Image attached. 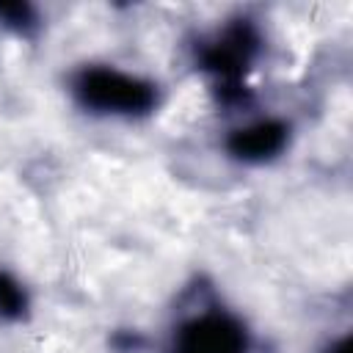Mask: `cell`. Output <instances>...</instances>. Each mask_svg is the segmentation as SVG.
<instances>
[{"label":"cell","mask_w":353,"mask_h":353,"mask_svg":"<svg viewBox=\"0 0 353 353\" xmlns=\"http://www.w3.org/2000/svg\"><path fill=\"white\" fill-rule=\"evenodd\" d=\"M74 94L85 108L99 113H116V116H138L152 110L154 105L152 83L132 77L127 72H119L113 66L83 69L74 80Z\"/></svg>","instance_id":"1"},{"label":"cell","mask_w":353,"mask_h":353,"mask_svg":"<svg viewBox=\"0 0 353 353\" xmlns=\"http://www.w3.org/2000/svg\"><path fill=\"white\" fill-rule=\"evenodd\" d=\"M245 331L229 314H201L188 320L174 339L171 353H245Z\"/></svg>","instance_id":"2"},{"label":"cell","mask_w":353,"mask_h":353,"mask_svg":"<svg viewBox=\"0 0 353 353\" xmlns=\"http://www.w3.org/2000/svg\"><path fill=\"white\" fill-rule=\"evenodd\" d=\"M256 47V36L248 25H234L229 28L218 41H212L204 50V66L210 72H215L223 83L234 85L243 74V69L248 66L251 55Z\"/></svg>","instance_id":"3"},{"label":"cell","mask_w":353,"mask_h":353,"mask_svg":"<svg viewBox=\"0 0 353 353\" xmlns=\"http://www.w3.org/2000/svg\"><path fill=\"white\" fill-rule=\"evenodd\" d=\"M287 143V127L281 121H256L248 124L229 138V152L240 160H270L276 157Z\"/></svg>","instance_id":"4"},{"label":"cell","mask_w":353,"mask_h":353,"mask_svg":"<svg viewBox=\"0 0 353 353\" xmlns=\"http://www.w3.org/2000/svg\"><path fill=\"white\" fill-rule=\"evenodd\" d=\"M22 309H25V292H22V287L11 276L0 273V314L19 317Z\"/></svg>","instance_id":"5"}]
</instances>
